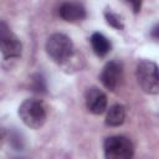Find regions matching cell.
I'll list each match as a JSON object with an SVG mask.
<instances>
[{"mask_svg": "<svg viewBox=\"0 0 159 159\" xmlns=\"http://www.w3.org/2000/svg\"><path fill=\"white\" fill-rule=\"evenodd\" d=\"M45 50L51 60H53L55 62L62 66L66 65L72 58V56L76 53L72 40L67 35L61 34V32L52 34L47 39Z\"/></svg>", "mask_w": 159, "mask_h": 159, "instance_id": "6da1fadb", "label": "cell"}, {"mask_svg": "<svg viewBox=\"0 0 159 159\" xmlns=\"http://www.w3.org/2000/svg\"><path fill=\"white\" fill-rule=\"evenodd\" d=\"M19 117L29 128L39 129L46 122L47 107L41 99L27 98L19 107Z\"/></svg>", "mask_w": 159, "mask_h": 159, "instance_id": "7a4b0ae2", "label": "cell"}, {"mask_svg": "<svg viewBox=\"0 0 159 159\" xmlns=\"http://www.w3.org/2000/svg\"><path fill=\"white\" fill-rule=\"evenodd\" d=\"M139 87L148 94H159V66L150 60H140L135 67Z\"/></svg>", "mask_w": 159, "mask_h": 159, "instance_id": "3957f363", "label": "cell"}, {"mask_svg": "<svg viewBox=\"0 0 159 159\" xmlns=\"http://www.w3.org/2000/svg\"><path fill=\"white\" fill-rule=\"evenodd\" d=\"M103 150L107 159H129L134 154V145L124 135H111L104 139Z\"/></svg>", "mask_w": 159, "mask_h": 159, "instance_id": "277c9868", "label": "cell"}, {"mask_svg": "<svg viewBox=\"0 0 159 159\" xmlns=\"http://www.w3.org/2000/svg\"><path fill=\"white\" fill-rule=\"evenodd\" d=\"M0 48L4 60L19 58L22 52L21 41L4 21L0 24Z\"/></svg>", "mask_w": 159, "mask_h": 159, "instance_id": "5b68a950", "label": "cell"}, {"mask_svg": "<svg viewBox=\"0 0 159 159\" xmlns=\"http://www.w3.org/2000/svg\"><path fill=\"white\" fill-rule=\"evenodd\" d=\"M122 75H123V66L119 61L117 60H112V61H108L104 67L102 68V72H101V82L103 83V86L114 92L119 83H120V80H122Z\"/></svg>", "mask_w": 159, "mask_h": 159, "instance_id": "8992f818", "label": "cell"}, {"mask_svg": "<svg viewBox=\"0 0 159 159\" xmlns=\"http://www.w3.org/2000/svg\"><path fill=\"white\" fill-rule=\"evenodd\" d=\"M86 107L93 114H102L107 109V96L98 87H89L86 91Z\"/></svg>", "mask_w": 159, "mask_h": 159, "instance_id": "52a82bcc", "label": "cell"}, {"mask_svg": "<svg viewBox=\"0 0 159 159\" xmlns=\"http://www.w3.org/2000/svg\"><path fill=\"white\" fill-rule=\"evenodd\" d=\"M86 15L84 6L78 1H65L58 7V16L67 22L82 21Z\"/></svg>", "mask_w": 159, "mask_h": 159, "instance_id": "ba28073f", "label": "cell"}, {"mask_svg": "<svg viewBox=\"0 0 159 159\" xmlns=\"http://www.w3.org/2000/svg\"><path fill=\"white\" fill-rule=\"evenodd\" d=\"M89 41H91V46H92L93 52L98 57H104L112 48L111 41L101 32H93Z\"/></svg>", "mask_w": 159, "mask_h": 159, "instance_id": "9c48e42d", "label": "cell"}, {"mask_svg": "<svg viewBox=\"0 0 159 159\" xmlns=\"http://www.w3.org/2000/svg\"><path fill=\"white\" fill-rule=\"evenodd\" d=\"M125 120V108L122 104H113L106 114V124L109 127H119Z\"/></svg>", "mask_w": 159, "mask_h": 159, "instance_id": "30bf717a", "label": "cell"}, {"mask_svg": "<svg viewBox=\"0 0 159 159\" xmlns=\"http://www.w3.org/2000/svg\"><path fill=\"white\" fill-rule=\"evenodd\" d=\"M31 88L36 93H46V80L41 73H35L31 76Z\"/></svg>", "mask_w": 159, "mask_h": 159, "instance_id": "8fae6325", "label": "cell"}, {"mask_svg": "<svg viewBox=\"0 0 159 159\" xmlns=\"http://www.w3.org/2000/svg\"><path fill=\"white\" fill-rule=\"evenodd\" d=\"M104 17H106V21L109 26L117 29V30H123L124 25H123V21L120 19V16H118L116 12L111 11V10H107L104 12Z\"/></svg>", "mask_w": 159, "mask_h": 159, "instance_id": "7c38bea8", "label": "cell"}, {"mask_svg": "<svg viewBox=\"0 0 159 159\" xmlns=\"http://www.w3.org/2000/svg\"><path fill=\"white\" fill-rule=\"evenodd\" d=\"M9 143L10 145L15 149V150H22L24 149V138L21 135V133H19L17 130H11L9 134Z\"/></svg>", "mask_w": 159, "mask_h": 159, "instance_id": "4fadbf2b", "label": "cell"}, {"mask_svg": "<svg viewBox=\"0 0 159 159\" xmlns=\"http://www.w3.org/2000/svg\"><path fill=\"white\" fill-rule=\"evenodd\" d=\"M133 9V11L137 14L140 11V7H142V0H125Z\"/></svg>", "mask_w": 159, "mask_h": 159, "instance_id": "5bb4252c", "label": "cell"}, {"mask_svg": "<svg viewBox=\"0 0 159 159\" xmlns=\"http://www.w3.org/2000/svg\"><path fill=\"white\" fill-rule=\"evenodd\" d=\"M150 37L154 39L155 41H159V24H157V25L152 29V31H150Z\"/></svg>", "mask_w": 159, "mask_h": 159, "instance_id": "9a60e30c", "label": "cell"}]
</instances>
